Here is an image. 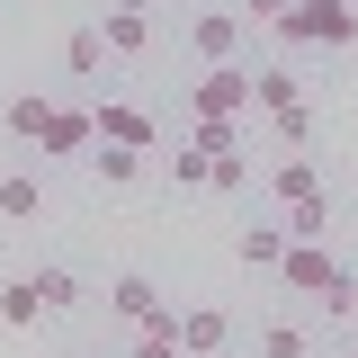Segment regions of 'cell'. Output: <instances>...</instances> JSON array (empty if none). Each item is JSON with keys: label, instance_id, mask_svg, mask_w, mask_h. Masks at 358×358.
Segmentation results:
<instances>
[{"label": "cell", "instance_id": "cell-1", "mask_svg": "<svg viewBox=\"0 0 358 358\" xmlns=\"http://www.w3.org/2000/svg\"><path fill=\"white\" fill-rule=\"evenodd\" d=\"M268 36L287 45V54H350V45H358V9H350V0H296Z\"/></svg>", "mask_w": 358, "mask_h": 358}, {"label": "cell", "instance_id": "cell-2", "mask_svg": "<svg viewBox=\"0 0 358 358\" xmlns=\"http://www.w3.org/2000/svg\"><path fill=\"white\" fill-rule=\"evenodd\" d=\"M251 358H331V341L313 331V313L268 305V313H251Z\"/></svg>", "mask_w": 358, "mask_h": 358}, {"label": "cell", "instance_id": "cell-3", "mask_svg": "<svg viewBox=\"0 0 358 358\" xmlns=\"http://www.w3.org/2000/svg\"><path fill=\"white\" fill-rule=\"evenodd\" d=\"M179 45H188V63H242L251 18H242V9H188V18H179Z\"/></svg>", "mask_w": 358, "mask_h": 358}, {"label": "cell", "instance_id": "cell-4", "mask_svg": "<svg viewBox=\"0 0 358 358\" xmlns=\"http://www.w3.org/2000/svg\"><path fill=\"white\" fill-rule=\"evenodd\" d=\"M54 215V179H45V162H0V224L9 233H27V224Z\"/></svg>", "mask_w": 358, "mask_h": 358}, {"label": "cell", "instance_id": "cell-5", "mask_svg": "<svg viewBox=\"0 0 358 358\" xmlns=\"http://www.w3.org/2000/svg\"><path fill=\"white\" fill-rule=\"evenodd\" d=\"M322 188H331V171H322L313 152H278V162L260 171V188H251V197H260L268 215H287L296 197H322Z\"/></svg>", "mask_w": 358, "mask_h": 358}, {"label": "cell", "instance_id": "cell-6", "mask_svg": "<svg viewBox=\"0 0 358 358\" xmlns=\"http://www.w3.org/2000/svg\"><path fill=\"white\" fill-rule=\"evenodd\" d=\"M331 268H341L331 242H287V260H278V296H287V305H313V296L331 287Z\"/></svg>", "mask_w": 358, "mask_h": 358}, {"label": "cell", "instance_id": "cell-7", "mask_svg": "<svg viewBox=\"0 0 358 358\" xmlns=\"http://www.w3.org/2000/svg\"><path fill=\"white\" fill-rule=\"evenodd\" d=\"M99 36H108V63H143V54L162 45V18H152V9H108V0H99Z\"/></svg>", "mask_w": 358, "mask_h": 358}, {"label": "cell", "instance_id": "cell-8", "mask_svg": "<svg viewBox=\"0 0 358 358\" xmlns=\"http://www.w3.org/2000/svg\"><path fill=\"white\" fill-rule=\"evenodd\" d=\"M233 341H242V322L224 305H179V350L188 358H233Z\"/></svg>", "mask_w": 358, "mask_h": 358}, {"label": "cell", "instance_id": "cell-9", "mask_svg": "<svg viewBox=\"0 0 358 358\" xmlns=\"http://www.w3.org/2000/svg\"><path fill=\"white\" fill-rule=\"evenodd\" d=\"M233 260L251 268V278H278V260H287V215H242V233H233Z\"/></svg>", "mask_w": 358, "mask_h": 358}, {"label": "cell", "instance_id": "cell-10", "mask_svg": "<svg viewBox=\"0 0 358 358\" xmlns=\"http://www.w3.org/2000/svg\"><path fill=\"white\" fill-rule=\"evenodd\" d=\"M81 171H90V188H143V179H152V152H143V143H108V134H99Z\"/></svg>", "mask_w": 358, "mask_h": 358}, {"label": "cell", "instance_id": "cell-11", "mask_svg": "<svg viewBox=\"0 0 358 358\" xmlns=\"http://www.w3.org/2000/svg\"><path fill=\"white\" fill-rule=\"evenodd\" d=\"M162 305H171V296H162V278H152V268H117V278H108V313H117L126 331H143Z\"/></svg>", "mask_w": 358, "mask_h": 358}, {"label": "cell", "instance_id": "cell-12", "mask_svg": "<svg viewBox=\"0 0 358 358\" xmlns=\"http://www.w3.org/2000/svg\"><path fill=\"white\" fill-rule=\"evenodd\" d=\"M313 99V81L278 54V63H251V117H278V108H305Z\"/></svg>", "mask_w": 358, "mask_h": 358}, {"label": "cell", "instance_id": "cell-13", "mask_svg": "<svg viewBox=\"0 0 358 358\" xmlns=\"http://www.w3.org/2000/svg\"><path fill=\"white\" fill-rule=\"evenodd\" d=\"M27 278H36V296H45V322H72V313L90 305V278H81L72 260H36Z\"/></svg>", "mask_w": 358, "mask_h": 358}, {"label": "cell", "instance_id": "cell-14", "mask_svg": "<svg viewBox=\"0 0 358 358\" xmlns=\"http://www.w3.org/2000/svg\"><path fill=\"white\" fill-rule=\"evenodd\" d=\"M188 108H197V117L251 108V72H242V63H206V72H197V90H188Z\"/></svg>", "mask_w": 358, "mask_h": 358}, {"label": "cell", "instance_id": "cell-15", "mask_svg": "<svg viewBox=\"0 0 358 358\" xmlns=\"http://www.w3.org/2000/svg\"><path fill=\"white\" fill-rule=\"evenodd\" d=\"M305 313H313V331H322V341H331V331H350V322H358V260L331 268V287H322Z\"/></svg>", "mask_w": 358, "mask_h": 358}, {"label": "cell", "instance_id": "cell-16", "mask_svg": "<svg viewBox=\"0 0 358 358\" xmlns=\"http://www.w3.org/2000/svg\"><path fill=\"white\" fill-rule=\"evenodd\" d=\"M45 126H54V99L45 90H9L0 99V134L9 143H45Z\"/></svg>", "mask_w": 358, "mask_h": 358}, {"label": "cell", "instance_id": "cell-17", "mask_svg": "<svg viewBox=\"0 0 358 358\" xmlns=\"http://www.w3.org/2000/svg\"><path fill=\"white\" fill-rule=\"evenodd\" d=\"M341 233V188H322V197H296L287 206V242H331Z\"/></svg>", "mask_w": 358, "mask_h": 358}, {"label": "cell", "instance_id": "cell-18", "mask_svg": "<svg viewBox=\"0 0 358 358\" xmlns=\"http://www.w3.org/2000/svg\"><path fill=\"white\" fill-rule=\"evenodd\" d=\"M268 143H278V152H313V143H322V99L278 108V117H268Z\"/></svg>", "mask_w": 358, "mask_h": 358}, {"label": "cell", "instance_id": "cell-19", "mask_svg": "<svg viewBox=\"0 0 358 358\" xmlns=\"http://www.w3.org/2000/svg\"><path fill=\"white\" fill-rule=\"evenodd\" d=\"M90 143H99V117H63V108H54V126H45V162H90Z\"/></svg>", "mask_w": 358, "mask_h": 358}, {"label": "cell", "instance_id": "cell-20", "mask_svg": "<svg viewBox=\"0 0 358 358\" xmlns=\"http://www.w3.org/2000/svg\"><path fill=\"white\" fill-rule=\"evenodd\" d=\"M99 72H108V36H99V18H90V27L63 36V81H99Z\"/></svg>", "mask_w": 358, "mask_h": 358}, {"label": "cell", "instance_id": "cell-21", "mask_svg": "<svg viewBox=\"0 0 358 358\" xmlns=\"http://www.w3.org/2000/svg\"><path fill=\"white\" fill-rule=\"evenodd\" d=\"M0 322H18V331L45 322V296H36V278H27V268H18V278H0Z\"/></svg>", "mask_w": 358, "mask_h": 358}, {"label": "cell", "instance_id": "cell-22", "mask_svg": "<svg viewBox=\"0 0 358 358\" xmlns=\"http://www.w3.org/2000/svg\"><path fill=\"white\" fill-rule=\"evenodd\" d=\"M99 134H108V143H143V152L162 143V126H152V117H134V108H108V99H99Z\"/></svg>", "mask_w": 358, "mask_h": 358}, {"label": "cell", "instance_id": "cell-23", "mask_svg": "<svg viewBox=\"0 0 358 358\" xmlns=\"http://www.w3.org/2000/svg\"><path fill=\"white\" fill-rule=\"evenodd\" d=\"M162 171H171V188H206L215 152H206V143H188V152H162Z\"/></svg>", "mask_w": 358, "mask_h": 358}, {"label": "cell", "instance_id": "cell-24", "mask_svg": "<svg viewBox=\"0 0 358 358\" xmlns=\"http://www.w3.org/2000/svg\"><path fill=\"white\" fill-rule=\"evenodd\" d=\"M206 188H215V197H242V188H260V179H251V162H242V152H215Z\"/></svg>", "mask_w": 358, "mask_h": 358}, {"label": "cell", "instance_id": "cell-25", "mask_svg": "<svg viewBox=\"0 0 358 358\" xmlns=\"http://www.w3.org/2000/svg\"><path fill=\"white\" fill-rule=\"evenodd\" d=\"M117 358H188L171 341V331H126V341H117Z\"/></svg>", "mask_w": 358, "mask_h": 358}, {"label": "cell", "instance_id": "cell-26", "mask_svg": "<svg viewBox=\"0 0 358 358\" xmlns=\"http://www.w3.org/2000/svg\"><path fill=\"white\" fill-rule=\"evenodd\" d=\"M233 9H242V18H251V27H278V18H287V9H296V0H233Z\"/></svg>", "mask_w": 358, "mask_h": 358}, {"label": "cell", "instance_id": "cell-27", "mask_svg": "<svg viewBox=\"0 0 358 358\" xmlns=\"http://www.w3.org/2000/svg\"><path fill=\"white\" fill-rule=\"evenodd\" d=\"M331 350H341V358H358V322H350V331H331Z\"/></svg>", "mask_w": 358, "mask_h": 358}, {"label": "cell", "instance_id": "cell-28", "mask_svg": "<svg viewBox=\"0 0 358 358\" xmlns=\"http://www.w3.org/2000/svg\"><path fill=\"white\" fill-rule=\"evenodd\" d=\"M108 9H152V18H162V9H171V0H108Z\"/></svg>", "mask_w": 358, "mask_h": 358}, {"label": "cell", "instance_id": "cell-29", "mask_svg": "<svg viewBox=\"0 0 358 358\" xmlns=\"http://www.w3.org/2000/svg\"><path fill=\"white\" fill-rule=\"evenodd\" d=\"M350 9H358V0H350Z\"/></svg>", "mask_w": 358, "mask_h": 358}, {"label": "cell", "instance_id": "cell-30", "mask_svg": "<svg viewBox=\"0 0 358 358\" xmlns=\"http://www.w3.org/2000/svg\"><path fill=\"white\" fill-rule=\"evenodd\" d=\"M331 358H341V350H331Z\"/></svg>", "mask_w": 358, "mask_h": 358}]
</instances>
